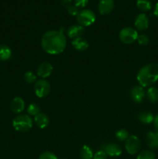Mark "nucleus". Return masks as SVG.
<instances>
[{
	"label": "nucleus",
	"mask_w": 158,
	"mask_h": 159,
	"mask_svg": "<svg viewBox=\"0 0 158 159\" xmlns=\"http://www.w3.org/2000/svg\"><path fill=\"white\" fill-rule=\"evenodd\" d=\"M38 159H58L57 155L50 152H45L39 156Z\"/></svg>",
	"instance_id": "obj_28"
},
{
	"label": "nucleus",
	"mask_w": 158,
	"mask_h": 159,
	"mask_svg": "<svg viewBox=\"0 0 158 159\" xmlns=\"http://www.w3.org/2000/svg\"><path fill=\"white\" fill-rule=\"evenodd\" d=\"M138 120L143 124H150L153 122L154 116L151 112L141 111L137 115Z\"/></svg>",
	"instance_id": "obj_18"
},
{
	"label": "nucleus",
	"mask_w": 158,
	"mask_h": 159,
	"mask_svg": "<svg viewBox=\"0 0 158 159\" xmlns=\"http://www.w3.org/2000/svg\"><path fill=\"white\" fill-rule=\"evenodd\" d=\"M88 0H74V6L77 8H83L87 6Z\"/></svg>",
	"instance_id": "obj_31"
},
{
	"label": "nucleus",
	"mask_w": 158,
	"mask_h": 159,
	"mask_svg": "<svg viewBox=\"0 0 158 159\" xmlns=\"http://www.w3.org/2000/svg\"><path fill=\"white\" fill-rule=\"evenodd\" d=\"M50 92V85L45 79H40L36 82L34 85V93L39 98H44L48 96Z\"/></svg>",
	"instance_id": "obj_6"
},
{
	"label": "nucleus",
	"mask_w": 158,
	"mask_h": 159,
	"mask_svg": "<svg viewBox=\"0 0 158 159\" xmlns=\"http://www.w3.org/2000/svg\"><path fill=\"white\" fill-rule=\"evenodd\" d=\"M11 110L15 113H20L25 108V102L21 97H15L11 102Z\"/></svg>",
	"instance_id": "obj_15"
},
{
	"label": "nucleus",
	"mask_w": 158,
	"mask_h": 159,
	"mask_svg": "<svg viewBox=\"0 0 158 159\" xmlns=\"http://www.w3.org/2000/svg\"><path fill=\"white\" fill-rule=\"evenodd\" d=\"M43 51L49 54L57 55L61 54L67 46V40L64 30L46 31L41 39Z\"/></svg>",
	"instance_id": "obj_1"
},
{
	"label": "nucleus",
	"mask_w": 158,
	"mask_h": 159,
	"mask_svg": "<svg viewBox=\"0 0 158 159\" xmlns=\"http://www.w3.org/2000/svg\"><path fill=\"white\" fill-rule=\"evenodd\" d=\"M141 148V142L139 138L135 135L129 137L125 141V148L127 153L129 155H135L137 153Z\"/></svg>",
	"instance_id": "obj_7"
},
{
	"label": "nucleus",
	"mask_w": 158,
	"mask_h": 159,
	"mask_svg": "<svg viewBox=\"0 0 158 159\" xmlns=\"http://www.w3.org/2000/svg\"><path fill=\"white\" fill-rule=\"evenodd\" d=\"M34 121L37 127L40 129H45L49 126L50 120L49 117L45 113H40L37 116H34Z\"/></svg>",
	"instance_id": "obj_17"
},
{
	"label": "nucleus",
	"mask_w": 158,
	"mask_h": 159,
	"mask_svg": "<svg viewBox=\"0 0 158 159\" xmlns=\"http://www.w3.org/2000/svg\"><path fill=\"white\" fill-rule=\"evenodd\" d=\"M53 70H54L53 65L50 62L44 61L40 64V65L37 68V74L42 79H44L50 76V75L53 72Z\"/></svg>",
	"instance_id": "obj_9"
},
{
	"label": "nucleus",
	"mask_w": 158,
	"mask_h": 159,
	"mask_svg": "<svg viewBox=\"0 0 158 159\" xmlns=\"http://www.w3.org/2000/svg\"><path fill=\"white\" fill-rule=\"evenodd\" d=\"M147 146L152 150L158 148V133L156 131H149L146 137Z\"/></svg>",
	"instance_id": "obj_14"
},
{
	"label": "nucleus",
	"mask_w": 158,
	"mask_h": 159,
	"mask_svg": "<svg viewBox=\"0 0 158 159\" xmlns=\"http://www.w3.org/2000/svg\"><path fill=\"white\" fill-rule=\"evenodd\" d=\"M153 13H154V15L158 18V2L156 3V5L155 6L154 12H153Z\"/></svg>",
	"instance_id": "obj_34"
},
{
	"label": "nucleus",
	"mask_w": 158,
	"mask_h": 159,
	"mask_svg": "<svg viewBox=\"0 0 158 159\" xmlns=\"http://www.w3.org/2000/svg\"><path fill=\"white\" fill-rule=\"evenodd\" d=\"M24 79L27 83H33L37 80V76L33 71H26L24 74Z\"/></svg>",
	"instance_id": "obj_26"
},
{
	"label": "nucleus",
	"mask_w": 158,
	"mask_h": 159,
	"mask_svg": "<svg viewBox=\"0 0 158 159\" xmlns=\"http://www.w3.org/2000/svg\"><path fill=\"white\" fill-rule=\"evenodd\" d=\"M93 159H108V155L104 150L99 151L94 155Z\"/></svg>",
	"instance_id": "obj_29"
},
{
	"label": "nucleus",
	"mask_w": 158,
	"mask_h": 159,
	"mask_svg": "<svg viewBox=\"0 0 158 159\" xmlns=\"http://www.w3.org/2000/svg\"><path fill=\"white\" fill-rule=\"evenodd\" d=\"M157 159H158V158H157Z\"/></svg>",
	"instance_id": "obj_36"
},
{
	"label": "nucleus",
	"mask_w": 158,
	"mask_h": 159,
	"mask_svg": "<svg viewBox=\"0 0 158 159\" xmlns=\"http://www.w3.org/2000/svg\"><path fill=\"white\" fill-rule=\"evenodd\" d=\"M33 120L27 114L16 116L12 120V127L16 131L26 132L33 127Z\"/></svg>",
	"instance_id": "obj_3"
},
{
	"label": "nucleus",
	"mask_w": 158,
	"mask_h": 159,
	"mask_svg": "<svg viewBox=\"0 0 158 159\" xmlns=\"http://www.w3.org/2000/svg\"><path fill=\"white\" fill-rule=\"evenodd\" d=\"M76 18L79 25L85 27V26H91L95 22L96 16L94 12L90 9H83L79 11Z\"/></svg>",
	"instance_id": "obj_4"
},
{
	"label": "nucleus",
	"mask_w": 158,
	"mask_h": 159,
	"mask_svg": "<svg viewBox=\"0 0 158 159\" xmlns=\"http://www.w3.org/2000/svg\"><path fill=\"white\" fill-rule=\"evenodd\" d=\"M138 33L132 27H125L119 32V37L121 42L125 44H132L134 43L138 37Z\"/></svg>",
	"instance_id": "obj_5"
},
{
	"label": "nucleus",
	"mask_w": 158,
	"mask_h": 159,
	"mask_svg": "<svg viewBox=\"0 0 158 159\" xmlns=\"http://www.w3.org/2000/svg\"><path fill=\"white\" fill-rule=\"evenodd\" d=\"M61 4L68 9L69 6H71V0H61Z\"/></svg>",
	"instance_id": "obj_32"
},
{
	"label": "nucleus",
	"mask_w": 158,
	"mask_h": 159,
	"mask_svg": "<svg viewBox=\"0 0 158 159\" xmlns=\"http://www.w3.org/2000/svg\"><path fill=\"white\" fill-rule=\"evenodd\" d=\"M138 43L141 46H147V44L150 42V39H149L148 36L145 35V34H140V35H138L137 40Z\"/></svg>",
	"instance_id": "obj_27"
},
{
	"label": "nucleus",
	"mask_w": 158,
	"mask_h": 159,
	"mask_svg": "<svg viewBox=\"0 0 158 159\" xmlns=\"http://www.w3.org/2000/svg\"><path fill=\"white\" fill-rule=\"evenodd\" d=\"M27 113H29L30 116H37V114L40 113V107L38 104L37 103H30L27 107Z\"/></svg>",
	"instance_id": "obj_23"
},
{
	"label": "nucleus",
	"mask_w": 158,
	"mask_h": 159,
	"mask_svg": "<svg viewBox=\"0 0 158 159\" xmlns=\"http://www.w3.org/2000/svg\"><path fill=\"white\" fill-rule=\"evenodd\" d=\"M61 159H64V158H61Z\"/></svg>",
	"instance_id": "obj_35"
},
{
	"label": "nucleus",
	"mask_w": 158,
	"mask_h": 159,
	"mask_svg": "<svg viewBox=\"0 0 158 159\" xmlns=\"http://www.w3.org/2000/svg\"><path fill=\"white\" fill-rule=\"evenodd\" d=\"M146 96L145 90L141 85H135L130 90V98L136 103H140Z\"/></svg>",
	"instance_id": "obj_8"
},
{
	"label": "nucleus",
	"mask_w": 158,
	"mask_h": 159,
	"mask_svg": "<svg viewBox=\"0 0 158 159\" xmlns=\"http://www.w3.org/2000/svg\"><path fill=\"white\" fill-rule=\"evenodd\" d=\"M153 124H154L155 131L158 133V114L154 116V120H153Z\"/></svg>",
	"instance_id": "obj_33"
},
{
	"label": "nucleus",
	"mask_w": 158,
	"mask_h": 159,
	"mask_svg": "<svg viewBox=\"0 0 158 159\" xmlns=\"http://www.w3.org/2000/svg\"><path fill=\"white\" fill-rule=\"evenodd\" d=\"M136 159H156V157L151 151H143L138 155Z\"/></svg>",
	"instance_id": "obj_25"
},
{
	"label": "nucleus",
	"mask_w": 158,
	"mask_h": 159,
	"mask_svg": "<svg viewBox=\"0 0 158 159\" xmlns=\"http://www.w3.org/2000/svg\"><path fill=\"white\" fill-rule=\"evenodd\" d=\"M80 155L81 159H92L94 157L93 152L91 148L88 145H84L80 152Z\"/></svg>",
	"instance_id": "obj_21"
},
{
	"label": "nucleus",
	"mask_w": 158,
	"mask_h": 159,
	"mask_svg": "<svg viewBox=\"0 0 158 159\" xmlns=\"http://www.w3.org/2000/svg\"><path fill=\"white\" fill-rule=\"evenodd\" d=\"M139 85L145 88L154 85L158 81V64L151 63L144 65L136 75Z\"/></svg>",
	"instance_id": "obj_2"
},
{
	"label": "nucleus",
	"mask_w": 158,
	"mask_h": 159,
	"mask_svg": "<svg viewBox=\"0 0 158 159\" xmlns=\"http://www.w3.org/2000/svg\"><path fill=\"white\" fill-rule=\"evenodd\" d=\"M104 151L107 154V155L110 157H118L122 152L120 146L116 143H110V144H106L105 146Z\"/></svg>",
	"instance_id": "obj_13"
},
{
	"label": "nucleus",
	"mask_w": 158,
	"mask_h": 159,
	"mask_svg": "<svg viewBox=\"0 0 158 159\" xmlns=\"http://www.w3.org/2000/svg\"><path fill=\"white\" fill-rule=\"evenodd\" d=\"M12 57V51L8 46L4 44H0V61H5L10 59Z\"/></svg>",
	"instance_id": "obj_19"
},
{
	"label": "nucleus",
	"mask_w": 158,
	"mask_h": 159,
	"mask_svg": "<svg viewBox=\"0 0 158 159\" xmlns=\"http://www.w3.org/2000/svg\"><path fill=\"white\" fill-rule=\"evenodd\" d=\"M68 12L71 16H77V15L79 12V10H78V8L76 7L74 5V6L71 5V6H69V7L68 8Z\"/></svg>",
	"instance_id": "obj_30"
},
{
	"label": "nucleus",
	"mask_w": 158,
	"mask_h": 159,
	"mask_svg": "<svg viewBox=\"0 0 158 159\" xmlns=\"http://www.w3.org/2000/svg\"><path fill=\"white\" fill-rule=\"evenodd\" d=\"M147 96L148 100L152 103L158 102V89L154 86H150L147 89Z\"/></svg>",
	"instance_id": "obj_20"
},
{
	"label": "nucleus",
	"mask_w": 158,
	"mask_h": 159,
	"mask_svg": "<svg viewBox=\"0 0 158 159\" xmlns=\"http://www.w3.org/2000/svg\"><path fill=\"white\" fill-rule=\"evenodd\" d=\"M136 6L140 10L147 12L151 9L152 5L150 0H137L136 2Z\"/></svg>",
	"instance_id": "obj_22"
},
{
	"label": "nucleus",
	"mask_w": 158,
	"mask_h": 159,
	"mask_svg": "<svg viewBox=\"0 0 158 159\" xmlns=\"http://www.w3.org/2000/svg\"><path fill=\"white\" fill-rule=\"evenodd\" d=\"M135 27L139 31L145 30L149 26V18L146 14L140 13L136 17L134 22Z\"/></svg>",
	"instance_id": "obj_11"
},
{
	"label": "nucleus",
	"mask_w": 158,
	"mask_h": 159,
	"mask_svg": "<svg viewBox=\"0 0 158 159\" xmlns=\"http://www.w3.org/2000/svg\"><path fill=\"white\" fill-rule=\"evenodd\" d=\"M85 32V27L81 25H73L71 26L67 30V35L71 39H76L81 37Z\"/></svg>",
	"instance_id": "obj_12"
},
{
	"label": "nucleus",
	"mask_w": 158,
	"mask_h": 159,
	"mask_svg": "<svg viewBox=\"0 0 158 159\" xmlns=\"http://www.w3.org/2000/svg\"><path fill=\"white\" fill-rule=\"evenodd\" d=\"M129 137V134L125 129H119L116 132V138L119 141H125Z\"/></svg>",
	"instance_id": "obj_24"
},
{
	"label": "nucleus",
	"mask_w": 158,
	"mask_h": 159,
	"mask_svg": "<svg viewBox=\"0 0 158 159\" xmlns=\"http://www.w3.org/2000/svg\"><path fill=\"white\" fill-rule=\"evenodd\" d=\"M114 6L115 3L113 0H100L98 9L101 15H107L113 10Z\"/></svg>",
	"instance_id": "obj_10"
},
{
	"label": "nucleus",
	"mask_w": 158,
	"mask_h": 159,
	"mask_svg": "<svg viewBox=\"0 0 158 159\" xmlns=\"http://www.w3.org/2000/svg\"><path fill=\"white\" fill-rule=\"evenodd\" d=\"M71 44H72L73 48L77 51H85L89 47V44H88L87 40H85L82 37L74 39L71 42Z\"/></svg>",
	"instance_id": "obj_16"
}]
</instances>
